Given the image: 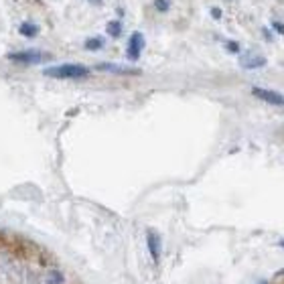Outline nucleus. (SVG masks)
Wrapping results in <instances>:
<instances>
[{"label": "nucleus", "instance_id": "0eeeda50", "mask_svg": "<svg viewBox=\"0 0 284 284\" xmlns=\"http://www.w3.org/2000/svg\"><path fill=\"white\" fill-rule=\"evenodd\" d=\"M22 274H8V262H0V284H18Z\"/></svg>", "mask_w": 284, "mask_h": 284}, {"label": "nucleus", "instance_id": "f3484780", "mask_svg": "<svg viewBox=\"0 0 284 284\" xmlns=\"http://www.w3.org/2000/svg\"><path fill=\"white\" fill-rule=\"evenodd\" d=\"M280 248H284V240H280Z\"/></svg>", "mask_w": 284, "mask_h": 284}, {"label": "nucleus", "instance_id": "ddd939ff", "mask_svg": "<svg viewBox=\"0 0 284 284\" xmlns=\"http://www.w3.org/2000/svg\"><path fill=\"white\" fill-rule=\"evenodd\" d=\"M272 27H274V29L280 33V35H284V25H282V22H274V25H272Z\"/></svg>", "mask_w": 284, "mask_h": 284}, {"label": "nucleus", "instance_id": "20e7f679", "mask_svg": "<svg viewBox=\"0 0 284 284\" xmlns=\"http://www.w3.org/2000/svg\"><path fill=\"white\" fill-rule=\"evenodd\" d=\"M142 49H144V35H142V33H134V35L130 37L128 51H126L128 59H130V61H138V57H140Z\"/></svg>", "mask_w": 284, "mask_h": 284}, {"label": "nucleus", "instance_id": "a211bd4d", "mask_svg": "<svg viewBox=\"0 0 284 284\" xmlns=\"http://www.w3.org/2000/svg\"><path fill=\"white\" fill-rule=\"evenodd\" d=\"M282 274H284V270H280V272H278V276H282Z\"/></svg>", "mask_w": 284, "mask_h": 284}, {"label": "nucleus", "instance_id": "423d86ee", "mask_svg": "<svg viewBox=\"0 0 284 284\" xmlns=\"http://www.w3.org/2000/svg\"><path fill=\"white\" fill-rule=\"evenodd\" d=\"M146 242H149V250H150V256L154 262L161 260V237H158L156 232H149L146 234Z\"/></svg>", "mask_w": 284, "mask_h": 284}, {"label": "nucleus", "instance_id": "4468645a", "mask_svg": "<svg viewBox=\"0 0 284 284\" xmlns=\"http://www.w3.org/2000/svg\"><path fill=\"white\" fill-rule=\"evenodd\" d=\"M227 49H230L232 53H234V51H235V53L240 51V47H237V43H227Z\"/></svg>", "mask_w": 284, "mask_h": 284}, {"label": "nucleus", "instance_id": "dca6fc26", "mask_svg": "<svg viewBox=\"0 0 284 284\" xmlns=\"http://www.w3.org/2000/svg\"><path fill=\"white\" fill-rule=\"evenodd\" d=\"M92 2H94V4H100V2H101V0H92Z\"/></svg>", "mask_w": 284, "mask_h": 284}, {"label": "nucleus", "instance_id": "9d476101", "mask_svg": "<svg viewBox=\"0 0 284 284\" xmlns=\"http://www.w3.org/2000/svg\"><path fill=\"white\" fill-rule=\"evenodd\" d=\"M106 31H108V35H110V37H120L122 25H120L118 20H110L108 25H106Z\"/></svg>", "mask_w": 284, "mask_h": 284}, {"label": "nucleus", "instance_id": "1a4fd4ad", "mask_svg": "<svg viewBox=\"0 0 284 284\" xmlns=\"http://www.w3.org/2000/svg\"><path fill=\"white\" fill-rule=\"evenodd\" d=\"M18 31H20V35H22V37H29V39H33V37H37V35H39V27H37V25H33V22H22Z\"/></svg>", "mask_w": 284, "mask_h": 284}, {"label": "nucleus", "instance_id": "f257e3e1", "mask_svg": "<svg viewBox=\"0 0 284 284\" xmlns=\"http://www.w3.org/2000/svg\"><path fill=\"white\" fill-rule=\"evenodd\" d=\"M45 75L55 77V79H82V77L89 75V69L84 65H77V63H63L57 67H47Z\"/></svg>", "mask_w": 284, "mask_h": 284}, {"label": "nucleus", "instance_id": "6e6552de", "mask_svg": "<svg viewBox=\"0 0 284 284\" xmlns=\"http://www.w3.org/2000/svg\"><path fill=\"white\" fill-rule=\"evenodd\" d=\"M98 69L112 71V73H122V75H136L138 69H130V67H120V65H112V63H100Z\"/></svg>", "mask_w": 284, "mask_h": 284}, {"label": "nucleus", "instance_id": "39448f33", "mask_svg": "<svg viewBox=\"0 0 284 284\" xmlns=\"http://www.w3.org/2000/svg\"><path fill=\"white\" fill-rule=\"evenodd\" d=\"M240 63H242V67H246V69H256V67H262L264 63H266V59L262 55H258V53H246V55H242V59H240Z\"/></svg>", "mask_w": 284, "mask_h": 284}, {"label": "nucleus", "instance_id": "f8f14e48", "mask_svg": "<svg viewBox=\"0 0 284 284\" xmlns=\"http://www.w3.org/2000/svg\"><path fill=\"white\" fill-rule=\"evenodd\" d=\"M154 8L161 10V13H167L168 10V0H154Z\"/></svg>", "mask_w": 284, "mask_h": 284}, {"label": "nucleus", "instance_id": "2eb2a0df", "mask_svg": "<svg viewBox=\"0 0 284 284\" xmlns=\"http://www.w3.org/2000/svg\"><path fill=\"white\" fill-rule=\"evenodd\" d=\"M211 15H213V18H219V17H221V10H217V8H213V10H211Z\"/></svg>", "mask_w": 284, "mask_h": 284}, {"label": "nucleus", "instance_id": "7ed1b4c3", "mask_svg": "<svg viewBox=\"0 0 284 284\" xmlns=\"http://www.w3.org/2000/svg\"><path fill=\"white\" fill-rule=\"evenodd\" d=\"M252 94L256 98H260L262 101H268V104L272 106H284V96L274 92V89H264V87H254Z\"/></svg>", "mask_w": 284, "mask_h": 284}, {"label": "nucleus", "instance_id": "9b49d317", "mask_svg": "<svg viewBox=\"0 0 284 284\" xmlns=\"http://www.w3.org/2000/svg\"><path fill=\"white\" fill-rule=\"evenodd\" d=\"M100 47H104V41L101 39H87L85 41V49H89V51H98Z\"/></svg>", "mask_w": 284, "mask_h": 284}, {"label": "nucleus", "instance_id": "f03ea898", "mask_svg": "<svg viewBox=\"0 0 284 284\" xmlns=\"http://www.w3.org/2000/svg\"><path fill=\"white\" fill-rule=\"evenodd\" d=\"M10 61L15 63H25V65H35L41 61H47L49 55L47 53H39V51H20V53H8L6 55Z\"/></svg>", "mask_w": 284, "mask_h": 284}]
</instances>
